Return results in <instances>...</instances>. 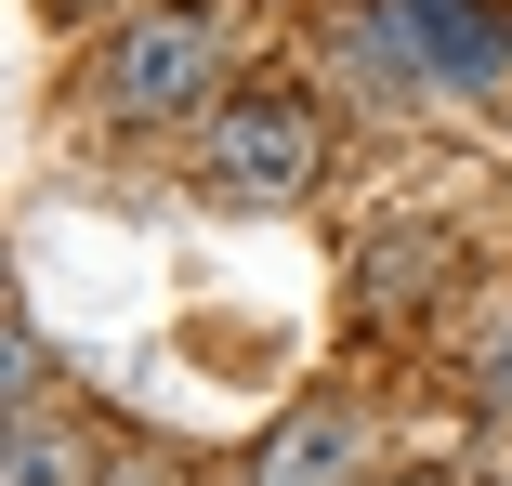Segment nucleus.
Here are the masks:
<instances>
[{"mask_svg": "<svg viewBox=\"0 0 512 486\" xmlns=\"http://www.w3.org/2000/svg\"><path fill=\"white\" fill-rule=\"evenodd\" d=\"M211 66H224L211 0H158V14H132V27L106 40L92 92H106V119H184L197 92H211Z\"/></svg>", "mask_w": 512, "mask_h": 486, "instance_id": "1", "label": "nucleus"}, {"mask_svg": "<svg viewBox=\"0 0 512 486\" xmlns=\"http://www.w3.org/2000/svg\"><path fill=\"white\" fill-rule=\"evenodd\" d=\"M197 158H211V184L224 198H302L316 184V106L302 92H224L211 106V132H197Z\"/></svg>", "mask_w": 512, "mask_h": 486, "instance_id": "2", "label": "nucleus"}, {"mask_svg": "<svg viewBox=\"0 0 512 486\" xmlns=\"http://www.w3.org/2000/svg\"><path fill=\"white\" fill-rule=\"evenodd\" d=\"M381 27L407 40V66L447 79V92H473V79H499V66H512V27H499V14H473V0H381Z\"/></svg>", "mask_w": 512, "mask_h": 486, "instance_id": "3", "label": "nucleus"}, {"mask_svg": "<svg viewBox=\"0 0 512 486\" xmlns=\"http://www.w3.org/2000/svg\"><path fill=\"white\" fill-rule=\"evenodd\" d=\"M237 486H355V408H289Z\"/></svg>", "mask_w": 512, "mask_h": 486, "instance_id": "4", "label": "nucleus"}, {"mask_svg": "<svg viewBox=\"0 0 512 486\" xmlns=\"http://www.w3.org/2000/svg\"><path fill=\"white\" fill-rule=\"evenodd\" d=\"M0 486H92V434H66V421H14Z\"/></svg>", "mask_w": 512, "mask_h": 486, "instance_id": "5", "label": "nucleus"}, {"mask_svg": "<svg viewBox=\"0 0 512 486\" xmlns=\"http://www.w3.org/2000/svg\"><path fill=\"white\" fill-rule=\"evenodd\" d=\"M499 408H512V342H499Z\"/></svg>", "mask_w": 512, "mask_h": 486, "instance_id": "6", "label": "nucleus"}, {"mask_svg": "<svg viewBox=\"0 0 512 486\" xmlns=\"http://www.w3.org/2000/svg\"><path fill=\"white\" fill-rule=\"evenodd\" d=\"M394 486H447V473H394Z\"/></svg>", "mask_w": 512, "mask_h": 486, "instance_id": "7", "label": "nucleus"}, {"mask_svg": "<svg viewBox=\"0 0 512 486\" xmlns=\"http://www.w3.org/2000/svg\"><path fill=\"white\" fill-rule=\"evenodd\" d=\"M499 486H512V473H499Z\"/></svg>", "mask_w": 512, "mask_h": 486, "instance_id": "8", "label": "nucleus"}]
</instances>
